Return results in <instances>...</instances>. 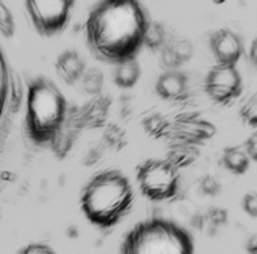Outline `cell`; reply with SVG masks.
Segmentation results:
<instances>
[{
	"label": "cell",
	"instance_id": "4",
	"mask_svg": "<svg viewBox=\"0 0 257 254\" xmlns=\"http://www.w3.org/2000/svg\"><path fill=\"white\" fill-rule=\"evenodd\" d=\"M193 249L190 233L163 218L136 224L120 243L122 254H192Z\"/></svg>",
	"mask_w": 257,
	"mask_h": 254
},
{
	"label": "cell",
	"instance_id": "9",
	"mask_svg": "<svg viewBox=\"0 0 257 254\" xmlns=\"http://www.w3.org/2000/svg\"><path fill=\"white\" fill-rule=\"evenodd\" d=\"M157 94L165 100H172V102H178L187 97V78L181 72H165L159 76L156 84Z\"/></svg>",
	"mask_w": 257,
	"mask_h": 254
},
{
	"label": "cell",
	"instance_id": "14",
	"mask_svg": "<svg viewBox=\"0 0 257 254\" xmlns=\"http://www.w3.org/2000/svg\"><path fill=\"white\" fill-rule=\"evenodd\" d=\"M239 116L246 125L257 128V94L245 100V104L239 110Z\"/></svg>",
	"mask_w": 257,
	"mask_h": 254
},
{
	"label": "cell",
	"instance_id": "8",
	"mask_svg": "<svg viewBox=\"0 0 257 254\" xmlns=\"http://www.w3.org/2000/svg\"><path fill=\"white\" fill-rule=\"evenodd\" d=\"M210 50L216 63L224 64H237V61L243 55V41L242 38L231 29L222 28L215 31L209 40Z\"/></svg>",
	"mask_w": 257,
	"mask_h": 254
},
{
	"label": "cell",
	"instance_id": "1",
	"mask_svg": "<svg viewBox=\"0 0 257 254\" xmlns=\"http://www.w3.org/2000/svg\"><path fill=\"white\" fill-rule=\"evenodd\" d=\"M149 28L139 0H99L85 22V40L91 55L108 64L137 58Z\"/></svg>",
	"mask_w": 257,
	"mask_h": 254
},
{
	"label": "cell",
	"instance_id": "11",
	"mask_svg": "<svg viewBox=\"0 0 257 254\" xmlns=\"http://www.w3.org/2000/svg\"><path fill=\"white\" fill-rule=\"evenodd\" d=\"M142 76V69L137 63L136 58L125 60L119 64H116L114 73H113V81L117 87L120 88H133Z\"/></svg>",
	"mask_w": 257,
	"mask_h": 254
},
{
	"label": "cell",
	"instance_id": "2",
	"mask_svg": "<svg viewBox=\"0 0 257 254\" xmlns=\"http://www.w3.org/2000/svg\"><path fill=\"white\" fill-rule=\"evenodd\" d=\"M134 206V189L128 177L114 169L93 175L82 189L81 209L90 224L99 228L117 225Z\"/></svg>",
	"mask_w": 257,
	"mask_h": 254
},
{
	"label": "cell",
	"instance_id": "20",
	"mask_svg": "<svg viewBox=\"0 0 257 254\" xmlns=\"http://www.w3.org/2000/svg\"><path fill=\"white\" fill-rule=\"evenodd\" d=\"M213 2H215V4H218V5H222V4L225 2V0H213Z\"/></svg>",
	"mask_w": 257,
	"mask_h": 254
},
{
	"label": "cell",
	"instance_id": "7",
	"mask_svg": "<svg viewBox=\"0 0 257 254\" xmlns=\"http://www.w3.org/2000/svg\"><path fill=\"white\" fill-rule=\"evenodd\" d=\"M204 88L207 96L219 105H227L242 93V76L236 64L216 63L205 76Z\"/></svg>",
	"mask_w": 257,
	"mask_h": 254
},
{
	"label": "cell",
	"instance_id": "18",
	"mask_svg": "<svg viewBox=\"0 0 257 254\" xmlns=\"http://www.w3.org/2000/svg\"><path fill=\"white\" fill-rule=\"evenodd\" d=\"M249 60L252 61L254 67L257 69V38L252 41L251 44V50H249Z\"/></svg>",
	"mask_w": 257,
	"mask_h": 254
},
{
	"label": "cell",
	"instance_id": "17",
	"mask_svg": "<svg viewBox=\"0 0 257 254\" xmlns=\"http://www.w3.org/2000/svg\"><path fill=\"white\" fill-rule=\"evenodd\" d=\"M22 252H41V254H44V252H52V249H50L49 246H46V245L34 243V245H29V246L23 248Z\"/></svg>",
	"mask_w": 257,
	"mask_h": 254
},
{
	"label": "cell",
	"instance_id": "5",
	"mask_svg": "<svg viewBox=\"0 0 257 254\" xmlns=\"http://www.w3.org/2000/svg\"><path fill=\"white\" fill-rule=\"evenodd\" d=\"M136 180L143 196L154 202L169 201L180 190L178 168L166 159H148L140 163Z\"/></svg>",
	"mask_w": 257,
	"mask_h": 254
},
{
	"label": "cell",
	"instance_id": "13",
	"mask_svg": "<svg viewBox=\"0 0 257 254\" xmlns=\"http://www.w3.org/2000/svg\"><path fill=\"white\" fill-rule=\"evenodd\" d=\"M143 125H145L146 133H148L151 137H154V139H160L162 136L166 134L168 122H166V119H165L163 116H160V114H152V116H149V117L143 122Z\"/></svg>",
	"mask_w": 257,
	"mask_h": 254
},
{
	"label": "cell",
	"instance_id": "10",
	"mask_svg": "<svg viewBox=\"0 0 257 254\" xmlns=\"http://www.w3.org/2000/svg\"><path fill=\"white\" fill-rule=\"evenodd\" d=\"M55 69L66 84H75L85 73V61L76 50H64L57 58Z\"/></svg>",
	"mask_w": 257,
	"mask_h": 254
},
{
	"label": "cell",
	"instance_id": "15",
	"mask_svg": "<svg viewBox=\"0 0 257 254\" xmlns=\"http://www.w3.org/2000/svg\"><path fill=\"white\" fill-rule=\"evenodd\" d=\"M242 207H243V212L248 216L257 218V192H249V193L243 195Z\"/></svg>",
	"mask_w": 257,
	"mask_h": 254
},
{
	"label": "cell",
	"instance_id": "6",
	"mask_svg": "<svg viewBox=\"0 0 257 254\" xmlns=\"http://www.w3.org/2000/svg\"><path fill=\"white\" fill-rule=\"evenodd\" d=\"M73 5L75 0H26V11L40 35L54 37L67 28Z\"/></svg>",
	"mask_w": 257,
	"mask_h": 254
},
{
	"label": "cell",
	"instance_id": "19",
	"mask_svg": "<svg viewBox=\"0 0 257 254\" xmlns=\"http://www.w3.org/2000/svg\"><path fill=\"white\" fill-rule=\"evenodd\" d=\"M4 63H2V58H0V107H2V102H4Z\"/></svg>",
	"mask_w": 257,
	"mask_h": 254
},
{
	"label": "cell",
	"instance_id": "16",
	"mask_svg": "<svg viewBox=\"0 0 257 254\" xmlns=\"http://www.w3.org/2000/svg\"><path fill=\"white\" fill-rule=\"evenodd\" d=\"M245 151L252 162H257V131L252 136H249L245 142Z\"/></svg>",
	"mask_w": 257,
	"mask_h": 254
},
{
	"label": "cell",
	"instance_id": "12",
	"mask_svg": "<svg viewBox=\"0 0 257 254\" xmlns=\"http://www.w3.org/2000/svg\"><path fill=\"white\" fill-rule=\"evenodd\" d=\"M251 159L248 157L246 151L239 146H228L224 149L222 165L227 171L234 175H243L249 168Z\"/></svg>",
	"mask_w": 257,
	"mask_h": 254
},
{
	"label": "cell",
	"instance_id": "3",
	"mask_svg": "<svg viewBox=\"0 0 257 254\" xmlns=\"http://www.w3.org/2000/svg\"><path fill=\"white\" fill-rule=\"evenodd\" d=\"M69 105L58 85L47 76H37L28 85L26 130L37 145H52L60 137Z\"/></svg>",
	"mask_w": 257,
	"mask_h": 254
}]
</instances>
